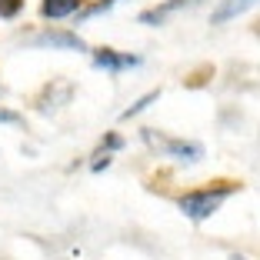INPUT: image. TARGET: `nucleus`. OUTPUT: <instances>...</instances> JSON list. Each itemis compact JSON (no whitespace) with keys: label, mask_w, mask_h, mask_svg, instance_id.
Listing matches in <instances>:
<instances>
[{"label":"nucleus","mask_w":260,"mask_h":260,"mask_svg":"<svg viewBox=\"0 0 260 260\" xmlns=\"http://www.w3.org/2000/svg\"><path fill=\"white\" fill-rule=\"evenodd\" d=\"M244 190L240 180H230V177H217V180H207L204 187H193V190H184L177 197V207H180V214L193 223H204L220 210V204L227 197Z\"/></svg>","instance_id":"f257e3e1"},{"label":"nucleus","mask_w":260,"mask_h":260,"mask_svg":"<svg viewBox=\"0 0 260 260\" xmlns=\"http://www.w3.org/2000/svg\"><path fill=\"white\" fill-rule=\"evenodd\" d=\"M140 137L150 150H157L160 157H174V160H184V164H200L204 160V144L197 140H184V137H167L160 130L153 127H144L140 130Z\"/></svg>","instance_id":"f03ea898"},{"label":"nucleus","mask_w":260,"mask_h":260,"mask_svg":"<svg viewBox=\"0 0 260 260\" xmlns=\"http://www.w3.org/2000/svg\"><path fill=\"white\" fill-rule=\"evenodd\" d=\"M27 44L37 47V50H67V54H84V50H87V40L80 37V34L57 30V27H47V30L34 34Z\"/></svg>","instance_id":"7ed1b4c3"},{"label":"nucleus","mask_w":260,"mask_h":260,"mask_svg":"<svg viewBox=\"0 0 260 260\" xmlns=\"http://www.w3.org/2000/svg\"><path fill=\"white\" fill-rule=\"evenodd\" d=\"M70 97H74V84L63 80V77H57V80H50V84L34 97V107H37L40 114H57L60 107L70 104Z\"/></svg>","instance_id":"20e7f679"},{"label":"nucleus","mask_w":260,"mask_h":260,"mask_svg":"<svg viewBox=\"0 0 260 260\" xmlns=\"http://www.w3.org/2000/svg\"><path fill=\"white\" fill-rule=\"evenodd\" d=\"M90 60H93V67L104 70V74H120V70L140 67V57L137 54L114 50V47H97V50H90Z\"/></svg>","instance_id":"39448f33"},{"label":"nucleus","mask_w":260,"mask_h":260,"mask_svg":"<svg viewBox=\"0 0 260 260\" xmlns=\"http://www.w3.org/2000/svg\"><path fill=\"white\" fill-rule=\"evenodd\" d=\"M193 4H200V0H160V4H153V7L140 10L137 20L144 23V27H160V23H167L174 14H180V10L193 7Z\"/></svg>","instance_id":"423d86ee"},{"label":"nucleus","mask_w":260,"mask_h":260,"mask_svg":"<svg viewBox=\"0 0 260 260\" xmlns=\"http://www.w3.org/2000/svg\"><path fill=\"white\" fill-rule=\"evenodd\" d=\"M87 7V0H40V17L44 20H63V17H77Z\"/></svg>","instance_id":"0eeeda50"},{"label":"nucleus","mask_w":260,"mask_h":260,"mask_svg":"<svg viewBox=\"0 0 260 260\" xmlns=\"http://www.w3.org/2000/svg\"><path fill=\"white\" fill-rule=\"evenodd\" d=\"M257 0H220L217 4V10L210 14V23H227V20H234V17H240L244 10H250Z\"/></svg>","instance_id":"6e6552de"},{"label":"nucleus","mask_w":260,"mask_h":260,"mask_svg":"<svg viewBox=\"0 0 260 260\" xmlns=\"http://www.w3.org/2000/svg\"><path fill=\"white\" fill-rule=\"evenodd\" d=\"M214 74H217L214 63H200L197 70H190V74L184 77V87L187 90H200V87H207L210 80H214Z\"/></svg>","instance_id":"1a4fd4ad"},{"label":"nucleus","mask_w":260,"mask_h":260,"mask_svg":"<svg viewBox=\"0 0 260 260\" xmlns=\"http://www.w3.org/2000/svg\"><path fill=\"white\" fill-rule=\"evenodd\" d=\"M157 100H160V90H150V93H144L140 100H134V104H130V107L123 110V114H120V120H134V117H140L147 107H150V104H157Z\"/></svg>","instance_id":"9d476101"},{"label":"nucleus","mask_w":260,"mask_h":260,"mask_svg":"<svg viewBox=\"0 0 260 260\" xmlns=\"http://www.w3.org/2000/svg\"><path fill=\"white\" fill-rule=\"evenodd\" d=\"M120 0H93V4H87L80 14H77V23H84V20H93V17H100V14H107L110 7H117Z\"/></svg>","instance_id":"9b49d317"},{"label":"nucleus","mask_w":260,"mask_h":260,"mask_svg":"<svg viewBox=\"0 0 260 260\" xmlns=\"http://www.w3.org/2000/svg\"><path fill=\"white\" fill-rule=\"evenodd\" d=\"M27 7V0H0V20H17Z\"/></svg>","instance_id":"f8f14e48"},{"label":"nucleus","mask_w":260,"mask_h":260,"mask_svg":"<svg viewBox=\"0 0 260 260\" xmlns=\"http://www.w3.org/2000/svg\"><path fill=\"white\" fill-rule=\"evenodd\" d=\"M110 164H114V153H110V150H100V147H97V150L90 153V170H93V174L107 170Z\"/></svg>","instance_id":"ddd939ff"},{"label":"nucleus","mask_w":260,"mask_h":260,"mask_svg":"<svg viewBox=\"0 0 260 260\" xmlns=\"http://www.w3.org/2000/svg\"><path fill=\"white\" fill-rule=\"evenodd\" d=\"M97 147H100V150H110V153H117V150H123V137L110 130V134H104V140H100Z\"/></svg>","instance_id":"4468645a"},{"label":"nucleus","mask_w":260,"mask_h":260,"mask_svg":"<svg viewBox=\"0 0 260 260\" xmlns=\"http://www.w3.org/2000/svg\"><path fill=\"white\" fill-rule=\"evenodd\" d=\"M23 117L17 114V110H7V107H0V123H20Z\"/></svg>","instance_id":"2eb2a0df"},{"label":"nucleus","mask_w":260,"mask_h":260,"mask_svg":"<svg viewBox=\"0 0 260 260\" xmlns=\"http://www.w3.org/2000/svg\"><path fill=\"white\" fill-rule=\"evenodd\" d=\"M230 260H247V257H240V253H230Z\"/></svg>","instance_id":"dca6fc26"}]
</instances>
